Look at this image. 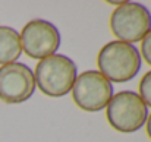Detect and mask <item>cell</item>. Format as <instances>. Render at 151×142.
I'll list each match as a JSON object with an SVG mask.
<instances>
[{
	"mask_svg": "<svg viewBox=\"0 0 151 142\" xmlns=\"http://www.w3.org/2000/svg\"><path fill=\"white\" fill-rule=\"evenodd\" d=\"M106 117L114 131L134 133L145 125L148 107L137 93L126 90L113 94L106 107Z\"/></svg>",
	"mask_w": 151,
	"mask_h": 142,
	"instance_id": "3957f363",
	"label": "cell"
},
{
	"mask_svg": "<svg viewBox=\"0 0 151 142\" xmlns=\"http://www.w3.org/2000/svg\"><path fill=\"white\" fill-rule=\"evenodd\" d=\"M110 29L117 41L139 43L151 29V12L141 3L123 1L110 15Z\"/></svg>",
	"mask_w": 151,
	"mask_h": 142,
	"instance_id": "277c9868",
	"label": "cell"
},
{
	"mask_svg": "<svg viewBox=\"0 0 151 142\" xmlns=\"http://www.w3.org/2000/svg\"><path fill=\"white\" fill-rule=\"evenodd\" d=\"M22 51L35 60H43L57 53L60 47V32L54 24L46 19L29 21L19 34Z\"/></svg>",
	"mask_w": 151,
	"mask_h": 142,
	"instance_id": "8992f818",
	"label": "cell"
},
{
	"mask_svg": "<svg viewBox=\"0 0 151 142\" xmlns=\"http://www.w3.org/2000/svg\"><path fill=\"white\" fill-rule=\"evenodd\" d=\"M145 129H147V135H148V138L151 139V113H150V116L147 117V122H145Z\"/></svg>",
	"mask_w": 151,
	"mask_h": 142,
	"instance_id": "8fae6325",
	"label": "cell"
},
{
	"mask_svg": "<svg viewBox=\"0 0 151 142\" xmlns=\"http://www.w3.org/2000/svg\"><path fill=\"white\" fill-rule=\"evenodd\" d=\"M138 95L141 97V100L144 101V104L147 107H151V70L147 72L141 81H139V85H138Z\"/></svg>",
	"mask_w": 151,
	"mask_h": 142,
	"instance_id": "9c48e42d",
	"label": "cell"
},
{
	"mask_svg": "<svg viewBox=\"0 0 151 142\" xmlns=\"http://www.w3.org/2000/svg\"><path fill=\"white\" fill-rule=\"evenodd\" d=\"M142 57L134 44L110 41L104 44L97 56L99 72L110 82L123 84L132 81L141 70Z\"/></svg>",
	"mask_w": 151,
	"mask_h": 142,
	"instance_id": "6da1fadb",
	"label": "cell"
},
{
	"mask_svg": "<svg viewBox=\"0 0 151 142\" xmlns=\"http://www.w3.org/2000/svg\"><path fill=\"white\" fill-rule=\"evenodd\" d=\"M22 54L19 32L6 25H0V66L15 63Z\"/></svg>",
	"mask_w": 151,
	"mask_h": 142,
	"instance_id": "ba28073f",
	"label": "cell"
},
{
	"mask_svg": "<svg viewBox=\"0 0 151 142\" xmlns=\"http://www.w3.org/2000/svg\"><path fill=\"white\" fill-rule=\"evenodd\" d=\"M35 91V78L25 63H9L0 66V100L6 104L28 101Z\"/></svg>",
	"mask_w": 151,
	"mask_h": 142,
	"instance_id": "52a82bcc",
	"label": "cell"
},
{
	"mask_svg": "<svg viewBox=\"0 0 151 142\" xmlns=\"http://www.w3.org/2000/svg\"><path fill=\"white\" fill-rule=\"evenodd\" d=\"M78 67L75 62L65 54H53L38 62L35 66L34 78L35 87L47 97L59 98L72 91Z\"/></svg>",
	"mask_w": 151,
	"mask_h": 142,
	"instance_id": "7a4b0ae2",
	"label": "cell"
},
{
	"mask_svg": "<svg viewBox=\"0 0 151 142\" xmlns=\"http://www.w3.org/2000/svg\"><path fill=\"white\" fill-rule=\"evenodd\" d=\"M141 57H144V60L151 66V29L148 34L142 38L141 41V50H139Z\"/></svg>",
	"mask_w": 151,
	"mask_h": 142,
	"instance_id": "30bf717a",
	"label": "cell"
},
{
	"mask_svg": "<svg viewBox=\"0 0 151 142\" xmlns=\"http://www.w3.org/2000/svg\"><path fill=\"white\" fill-rule=\"evenodd\" d=\"M113 84L99 70H85L79 73L72 87L73 103L87 113H97L107 107L113 97Z\"/></svg>",
	"mask_w": 151,
	"mask_h": 142,
	"instance_id": "5b68a950",
	"label": "cell"
}]
</instances>
